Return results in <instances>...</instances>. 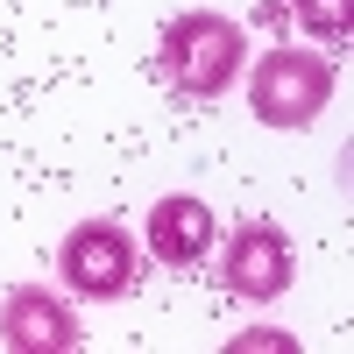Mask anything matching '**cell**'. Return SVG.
Listing matches in <instances>:
<instances>
[{
  "label": "cell",
  "mask_w": 354,
  "mask_h": 354,
  "mask_svg": "<svg viewBox=\"0 0 354 354\" xmlns=\"http://www.w3.org/2000/svg\"><path fill=\"white\" fill-rule=\"evenodd\" d=\"M333 100V64L319 50H270L248 78V106L262 128H312Z\"/></svg>",
  "instance_id": "cell-2"
},
{
  "label": "cell",
  "mask_w": 354,
  "mask_h": 354,
  "mask_svg": "<svg viewBox=\"0 0 354 354\" xmlns=\"http://www.w3.org/2000/svg\"><path fill=\"white\" fill-rule=\"evenodd\" d=\"M64 283L78 298H128L142 283V248L113 220H85L64 241Z\"/></svg>",
  "instance_id": "cell-3"
},
{
  "label": "cell",
  "mask_w": 354,
  "mask_h": 354,
  "mask_svg": "<svg viewBox=\"0 0 354 354\" xmlns=\"http://www.w3.org/2000/svg\"><path fill=\"white\" fill-rule=\"evenodd\" d=\"M241 57H248V36H241V21H227L213 8H192V15H177L163 28V57H156V71L177 100H220L234 78H241Z\"/></svg>",
  "instance_id": "cell-1"
},
{
  "label": "cell",
  "mask_w": 354,
  "mask_h": 354,
  "mask_svg": "<svg viewBox=\"0 0 354 354\" xmlns=\"http://www.w3.org/2000/svg\"><path fill=\"white\" fill-rule=\"evenodd\" d=\"M290 21H298L305 36H319V43H347L354 0H290Z\"/></svg>",
  "instance_id": "cell-7"
},
{
  "label": "cell",
  "mask_w": 354,
  "mask_h": 354,
  "mask_svg": "<svg viewBox=\"0 0 354 354\" xmlns=\"http://www.w3.org/2000/svg\"><path fill=\"white\" fill-rule=\"evenodd\" d=\"M220 241V220H213V205L192 198V192H170L149 205V255L163 262V270H198L205 255H213Z\"/></svg>",
  "instance_id": "cell-6"
},
{
  "label": "cell",
  "mask_w": 354,
  "mask_h": 354,
  "mask_svg": "<svg viewBox=\"0 0 354 354\" xmlns=\"http://www.w3.org/2000/svg\"><path fill=\"white\" fill-rule=\"evenodd\" d=\"M290 270H298V255H290V241H283L277 220H241V227L227 234V270H220V283L234 290V298L270 305V298L290 290Z\"/></svg>",
  "instance_id": "cell-4"
},
{
  "label": "cell",
  "mask_w": 354,
  "mask_h": 354,
  "mask_svg": "<svg viewBox=\"0 0 354 354\" xmlns=\"http://www.w3.org/2000/svg\"><path fill=\"white\" fill-rule=\"evenodd\" d=\"M78 340H85L78 312L57 290H43V283L8 290V305H0V347H15V354H71Z\"/></svg>",
  "instance_id": "cell-5"
},
{
  "label": "cell",
  "mask_w": 354,
  "mask_h": 354,
  "mask_svg": "<svg viewBox=\"0 0 354 354\" xmlns=\"http://www.w3.org/2000/svg\"><path fill=\"white\" fill-rule=\"evenodd\" d=\"M234 354H298V340H290V333H277V326H255V333H241V340H234Z\"/></svg>",
  "instance_id": "cell-8"
}]
</instances>
